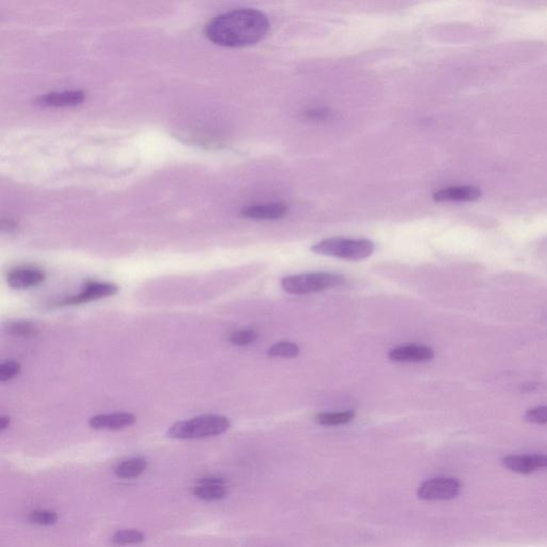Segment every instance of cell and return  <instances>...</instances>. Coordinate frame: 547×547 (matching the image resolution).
<instances>
[{
    "label": "cell",
    "mask_w": 547,
    "mask_h": 547,
    "mask_svg": "<svg viewBox=\"0 0 547 547\" xmlns=\"http://www.w3.org/2000/svg\"><path fill=\"white\" fill-rule=\"evenodd\" d=\"M269 21L263 12L239 9L225 12L212 19L205 35L213 43L227 47H241L257 43L267 37Z\"/></svg>",
    "instance_id": "cell-1"
},
{
    "label": "cell",
    "mask_w": 547,
    "mask_h": 547,
    "mask_svg": "<svg viewBox=\"0 0 547 547\" xmlns=\"http://www.w3.org/2000/svg\"><path fill=\"white\" fill-rule=\"evenodd\" d=\"M231 422L221 415H203L179 421L169 428L167 435L175 439H196L217 436L230 429Z\"/></svg>",
    "instance_id": "cell-2"
},
{
    "label": "cell",
    "mask_w": 547,
    "mask_h": 547,
    "mask_svg": "<svg viewBox=\"0 0 547 547\" xmlns=\"http://www.w3.org/2000/svg\"><path fill=\"white\" fill-rule=\"evenodd\" d=\"M313 253L319 255L344 259V260L359 261L367 259L374 251V244L370 239H344V237H331L321 241L311 247Z\"/></svg>",
    "instance_id": "cell-3"
},
{
    "label": "cell",
    "mask_w": 547,
    "mask_h": 547,
    "mask_svg": "<svg viewBox=\"0 0 547 547\" xmlns=\"http://www.w3.org/2000/svg\"><path fill=\"white\" fill-rule=\"evenodd\" d=\"M343 283L344 278L336 274L311 273L285 277L281 287L289 294L305 295L339 287Z\"/></svg>",
    "instance_id": "cell-4"
},
{
    "label": "cell",
    "mask_w": 547,
    "mask_h": 547,
    "mask_svg": "<svg viewBox=\"0 0 547 547\" xmlns=\"http://www.w3.org/2000/svg\"><path fill=\"white\" fill-rule=\"evenodd\" d=\"M461 483L450 477L430 479L420 485L418 497L423 500H449L458 496Z\"/></svg>",
    "instance_id": "cell-5"
},
{
    "label": "cell",
    "mask_w": 547,
    "mask_h": 547,
    "mask_svg": "<svg viewBox=\"0 0 547 547\" xmlns=\"http://www.w3.org/2000/svg\"><path fill=\"white\" fill-rule=\"evenodd\" d=\"M119 287L115 283H99V281H90L86 283L83 291L79 294L68 297L59 303L60 306H75L89 301H97L105 297L113 296L117 294Z\"/></svg>",
    "instance_id": "cell-6"
},
{
    "label": "cell",
    "mask_w": 547,
    "mask_h": 547,
    "mask_svg": "<svg viewBox=\"0 0 547 547\" xmlns=\"http://www.w3.org/2000/svg\"><path fill=\"white\" fill-rule=\"evenodd\" d=\"M502 465L511 472L528 475L547 468V454L508 455L502 459Z\"/></svg>",
    "instance_id": "cell-7"
},
{
    "label": "cell",
    "mask_w": 547,
    "mask_h": 547,
    "mask_svg": "<svg viewBox=\"0 0 547 547\" xmlns=\"http://www.w3.org/2000/svg\"><path fill=\"white\" fill-rule=\"evenodd\" d=\"M45 273L39 267H19L8 271L7 283L10 287L17 290L35 287L43 283Z\"/></svg>",
    "instance_id": "cell-8"
},
{
    "label": "cell",
    "mask_w": 547,
    "mask_h": 547,
    "mask_svg": "<svg viewBox=\"0 0 547 547\" xmlns=\"http://www.w3.org/2000/svg\"><path fill=\"white\" fill-rule=\"evenodd\" d=\"M388 357L397 363H425L434 358V351L428 345H401L391 349Z\"/></svg>",
    "instance_id": "cell-9"
},
{
    "label": "cell",
    "mask_w": 547,
    "mask_h": 547,
    "mask_svg": "<svg viewBox=\"0 0 547 547\" xmlns=\"http://www.w3.org/2000/svg\"><path fill=\"white\" fill-rule=\"evenodd\" d=\"M482 191L478 187L458 185L439 189L433 195L437 203H473L480 199Z\"/></svg>",
    "instance_id": "cell-10"
},
{
    "label": "cell",
    "mask_w": 547,
    "mask_h": 547,
    "mask_svg": "<svg viewBox=\"0 0 547 547\" xmlns=\"http://www.w3.org/2000/svg\"><path fill=\"white\" fill-rule=\"evenodd\" d=\"M228 494V486L223 479L217 477H207L199 481L193 488V495L205 501H216L225 498Z\"/></svg>",
    "instance_id": "cell-11"
},
{
    "label": "cell",
    "mask_w": 547,
    "mask_h": 547,
    "mask_svg": "<svg viewBox=\"0 0 547 547\" xmlns=\"http://www.w3.org/2000/svg\"><path fill=\"white\" fill-rule=\"evenodd\" d=\"M135 420V416L131 413H113L93 417L89 425L95 430H121L133 425Z\"/></svg>",
    "instance_id": "cell-12"
},
{
    "label": "cell",
    "mask_w": 547,
    "mask_h": 547,
    "mask_svg": "<svg viewBox=\"0 0 547 547\" xmlns=\"http://www.w3.org/2000/svg\"><path fill=\"white\" fill-rule=\"evenodd\" d=\"M287 212V205L283 203H271L249 205L241 211V215L255 221H275L285 216Z\"/></svg>",
    "instance_id": "cell-13"
},
{
    "label": "cell",
    "mask_w": 547,
    "mask_h": 547,
    "mask_svg": "<svg viewBox=\"0 0 547 547\" xmlns=\"http://www.w3.org/2000/svg\"><path fill=\"white\" fill-rule=\"evenodd\" d=\"M85 100V95L81 91H65V93H53L40 97L39 104L54 107H67L81 104Z\"/></svg>",
    "instance_id": "cell-14"
},
{
    "label": "cell",
    "mask_w": 547,
    "mask_h": 547,
    "mask_svg": "<svg viewBox=\"0 0 547 547\" xmlns=\"http://www.w3.org/2000/svg\"><path fill=\"white\" fill-rule=\"evenodd\" d=\"M148 462L143 458H133L119 463L115 468L116 476L122 479H133L145 473Z\"/></svg>",
    "instance_id": "cell-15"
},
{
    "label": "cell",
    "mask_w": 547,
    "mask_h": 547,
    "mask_svg": "<svg viewBox=\"0 0 547 547\" xmlns=\"http://www.w3.org/2000/svg\"><path fill=\"white\" fill-rule=\"evenodd\" d=\"M355 412L347 411V412H329L321 413L315 417V421L319 425H326V427H336V425H347L354 419Z\"/></svg>",
    "instance_id": "cell-16"
},
{
    "label": "cell",
    "mask_w": 547,
    "mask_h": 547,
    "mask_svg": "<svg viewBox=\"0 0 547 547\" xmlns=\"http://www.w3.org/2000/svg\"><path fill=\"white\" fill-rule=\"evenodd\" d=\"M111 541L115 545L141 544L145 541V534L141 531L135 530V529L119 530L113 534Z\"/></svg>",
    "instance_id": "cell-17"
},
{
    "label": "cell",
    "mask_w": 547,
    "mask_h": 547,
    "mask_svg": "<svg viewBox=\"0 0 547 547\" xmlns=\"http://www.w3.org/2000/svg\"><path fill=\"white\" fill-rule=\"evenodd\" d=\"M269 357H283V358H294L299 356V345L289 341H280V342L274 344L269 349Z\"/></svg>",
    "instance_id": "cell-18"
},
{
    "label": "cell",
    "mask_w": 547,
    "mask_h": 547,
    "mask_svg": "<svg viewBox=\"0 0 547 547\" xmlns=\"http://www.w3.org/2000/svg\"><path fill=\"white\" fill-rule=\"evenodd\" d=\"M28 520L33 524L40 525V526H51L56 524L58 521L57 513L47 509H38L31 511L28 515Z\"/></svg>",
    "instance_id": "cell-19"
},
{
    "label": "cell",
    "mask_w": 547,
    "mask_h": 547,
    "mask_svg": "<svg viewBox=\"0 0 547 547\" xmlns=\"http://www.w3.org/2000/svg\"><path fill=\"white\" fill-rule=\"evenodd\" d=\"M257 339V333L253 329L237 331L231 333L229 340L235 345H248Z\"/></svg>",
    "instance_id": "cell-20"
},
{
    "label": "cell",
    "mask_w": 547,
    "mask_h": 547,
    "mask_svg": "<svg viewBox=\"0 0 547 547\" xmlns=\"http://www.w3.org/2000/svg\"><path fill=\"white\" fill-rule=\"evenodd\" d=\"M19 372H21V366L19 363L14 360L5 361L0 366V381L7 382L19 375Z\"/></svg>",
    "instance_id": "cell-21"
},
{
    "label": "cell",
    "mask_w": 547,
    "mask_h": 547,
    "mask_svg": "<svg viewBox=\"0 0 547 547\" xmlns=\"http://www.w3.org/2000/svg\"><path fill=\"white\" fill-rule=\"evenodd\" d=\"M525 418L529 422L537 423V425H546L547 423V406H537L527 411Z\"/></svg>",
    "instance_id": "cell-22"
},
{
    "label": "cell",
    "mask_w": 547,
    "mask_h": 547,
    "mask_svg": "<svg viewBox=\"0 0 547 547\" xmlns=\"http://www.w3.org/2000/svg\"><path fill=\"white\" fill-rule=\"evenodd\" d=\"M10 333L17 335V336H29L33 333V326L26 321H19L9 325Z\"/></svg>",
    "instance_id": "cell-23"
},
{
    "label": "cell",
    "mask_w": 547,
    "mask_h": 547,
    "mask_svg": "<svg viewBox=\"0 0 547 547\" xmlns=\"http://www.w3.org/2000/svg\"><path fill=\"white\" fill-rule=\"evenodd\" d=\"M10 425V418L9 417H3L1 420H0V429L1 430H6Z\"/></svg>",
    "instance_id": "cell-24"
}]
</instances>
